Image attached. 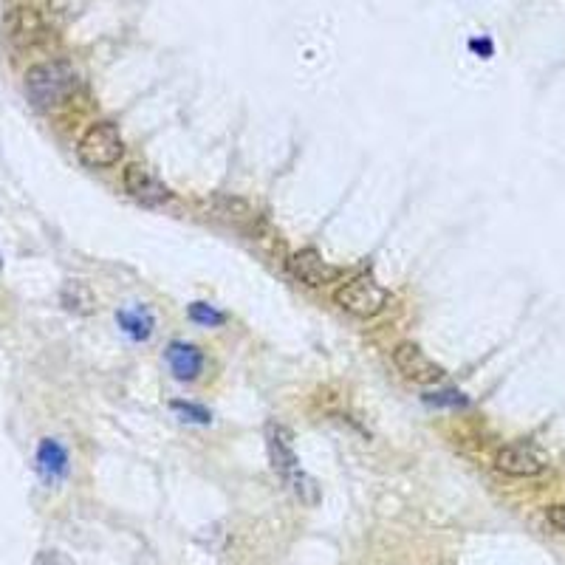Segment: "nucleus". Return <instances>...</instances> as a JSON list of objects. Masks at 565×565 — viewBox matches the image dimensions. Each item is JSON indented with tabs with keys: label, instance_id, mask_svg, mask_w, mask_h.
Returning <instances> with one entry per match:
<instances>
[{
	"label": "nucleus",
	"instance_id": "nucleus-4",
	"mask_svg": "<svg viewBox=\"0 0 565 565\" xmlns=\"http://www.w3.org/2000/svg\"><path fill=\"white\" fill-rule=\"evenodd\" d=\"M125 153V142L122 133L113 122H97L82 133L80 145H77V156L85 167H111L122 159Z\"/></svg>",
	"mask_w": 565,
	"mask_h": 565
},
{
	"label": "nucleus",
	"instance_id": "nucleus-8",
	"mask_svg": "<svg viewBox=\"0 0 565 565\" xmlns=\"http://www.w3.org/2000/svg\"><path fill=\"white\" fill-rule=\"evenodd\" d=\"M289 269H291V275L297 277L300 283L311 286V289L328 286V283H334V280L339 277L337 266H334V263H328V260H325L317 249H311V246L291 255Z\"/></svg>",
	"mask_w": 565,
	"mask_h": 565
},
{
	"label": "nucleus",
	"instance_id": "nucleus-11",
	"mask_svg": "<svg viewBox=\"0 0 565 565\" xmlns=\"http://www.w3.org/2000/svg\"><path fill=\"white\" fill-rule=\"evenodd\" d=\"M37 472L46 484H57L68 475V452L57 438H43L37 447Z\"/></svg>",
	"mask_w": 565,
	"mask_h": 565
},
{
	"label": "nucleus",
	"instance_id": "nucleus-14",
	"mask_svg": "<svg viewBox=\"0 0 565 565\" xmlns=\"http://www.w3.org/2000/svg\"><path fill=\"white\" fill-rule=\"evenodd\" d=\"M187 317H190L195 325H204V328H218V325L226 323L224 311H218V308L210 306V303H193V306L187 308Z\"/></svg>",
	"mask_w": 565,
	"mask_h": 565
},
{
	"label": "nucleus",
	"instance_id": "nucleus-6",
	"mask_svg": "<svg viewBox=\"0 0 565 565\" xmlns=\"http://www.w3.org/2000/svg\"><path fill=\"white\" fill-rule=\"evenodd\" d=\"M393 365H396V371L402 373L404 379L419 382V385H436L447 376V371L424 354L416 342H399L393 348Z\"/></svg>",
	"mask_w": 565,
	"mask_h": 565
},
{
	"label": "nucleus",
	"instance_id": "nucleus-17",
	"mask_svg": "<svg viewBox=\"0 0 565 565\" xmlns=\"http://www.w3.org/2000/svg\"><path fill=\"white\" fill-rule=\"evenodd\" d=\"M469 49L475 51V54H481L484 60H489V57L495 54V46H492V40H489V37H481V40L475 37V40H469Z\"/></svg>",
	"mask_w": 565,
	"mask_h": 565
},
{
	"label": "nucleus",
	"instance_id": "nucleus-19",
	"mask_svg": "<svg viewBox=\"0 0 565 565\" xmlns=\"http://www.w3.org/2000/svg\"><path fill=\"white\" fill-rule=\"evenodd\" d=\"M34 565H71V563L65 560L60 551H43V554L34 560Z\"/></svg>",
	"mask_w": 565,
	"mask_h": 565
},
{
	"label": "nucleus",
	"instance_id": "nucleus-1",
	"mask_svg": "<svg viewBox=\"0 0 565 565\" xmlns=\"http://www.w3.org/2000/svg\"><path fill=\"white\" fill-rule=\"evenodd\" d=\"M266 450H269L272 469L277 472V478L289 486L291 495L306 506H317L323 498L320 484L300 467V458L294 452V436L286 424H277V421L266 424Z\"/></svg>",
	"mask_w": 565,
	"mask_h": 565
},
{
	"label": "nucleus",
	"instance_id": "nucleus-15",
	"mask_svg": "<svg viewBox=\"0 0 565 565\" xmlns=\"http://www.w3.org/2000/svg\"><path fill=\"white\" fill-rule=\"evenodd\" d=\"M170 407H173V413H176L181 421H190V424H212V413L204 404L173 402Z\"/></svg>",
	"mask_w": 565,
	"mask_h": 565
},
{
	"label": "nucleus",
	"instance_id": "nucleus-18",
	"mask_svg": "<svg viewBox=\"0 0 565 565\" xmlns=\"http://www.w3.org/2000/svg\"><path fill=\"white\" fill-rule=\"evenodd\" d=\"M546 517H549V523L554 526V529L565 532V503H560V506H551L549 512H546Z\"/></svg>",
	"mask_w": 565,
	"mask_h": 565
},
{
	"label": "nucleus",
	"instance_id": "nucleus-10",
	"mask_svg": "<svg viewBox=\"0 0 565 565\" xmlns=\"http://www.w3.org/2000/svg\"><path fill=\"white\" fill-rule=\"evenodd\" d=\"M164 359L178 382H195L204 371V354L193 342H170L164 351Z\"/></svg>",
	"mask_w": 565,
	"mask_h": 565
},
{
	"label": "nucleus",
	"instance_id": "nucleus-5",
	"mask_svg": "<svg viewBox=\"0 0 565 565\" xmlns=\"http://www.w3.org/2000/svg\"><path fill=\"white\" fill-rule=\"evenodd\" d=\"M495 467L501 469L503 475H512V478H534V475L546 472L549 458L532 441H515V444H506L498 450Z\"/></svg>",
	"mask_w": 565,
	"mask_h": 565
},
{
	"label": "nucleus",
	"instance_id": "nucleus-13",
	"mask_svg": "<svg viewBox=\"0 0 565 565\" xmlns=\"http://www.w3.org/2000/svg\"><path fill=\"white\" fill-rule=\"evenodd\" d=\"M63 306L68 311H77V314H91L97 300H94V291L88 289L82 280H68L63 289Z\"/></svg>",
	"mask_w": 565,
	"mask_h": 565
},
{
	"label": "nucleus",
	"instance_id": "nucleus-12",
	"mask_svg": "<svg viewBox=\"0 0 565 565\" xmlns=\"http://www.w3.org/2000/svg\"><path fill=\"white\" fill-rule=\"evenodd\" d=\"M116 323L119 328L136 342H147L153 337V328H156V317L147 306H125L116 311Z\"/></svg>",
	"mask_w": 565,
	"mask_h": 565
},
{
	"label": "nucleus",
	"instance_id": "nucleus-3",
	"mask_svg": "<svg viewBox=\"0 0 565 565\" xmlns=\"http://www.w3.org/2000/svg\"><path fill=\"white\" fill-rule=\"evenodd\" d=\"M334 300H337V306L342 308V311L368 320V317H376V314H382V311L388 308L390 291L385 289L376 277L356 275L351 277L348 283L339 286Z\"/></svg>",
	"mask_w": 565,
	"mask_h": 565
},
{
	"label": "nucleus",
	"instance_id": "nucleus-9",
	"mask_svg": "<svg viewBox=\"0 0 565 565\" xmlns=\"http://www.w3.org/2000/svg\"><path fill=\"white\" fill-rule=\"evenodd\" d=\"M6 32H9V40L20 49H32L49 40V29L34 9H15L6 20Z\"/></svg>",
	"mask_w": 565,
	"mask_h": 565
},
{
	"label": "nucleus",
	"instance_id": "nucleus-7",
	"mask_svg": "<svg viewBox=\"0 0 565 565\" xmlns=\"http://www.w3.org/2000/svg\"><path fill=\"white\" fill-rule=\"evenodd\" d=\"M122 181H125V190L130 193V198H136L145 207H162V204H167L173 198L170 187L164 184L162 178L156 176V173H150L142 164H128Z\"/></svg>",
	"mask_w": 565,
	"mask_h": 565
},
{
	"label": "nucleus",
	"instance_id": "nucleus-2",
	"mask_svg": "<svg viewBox=\"0 0 565 565\" xmlns=\"http://www.w3.org/2000/svg\"><path fill=\"white\" fill-rule=\"evenodd\" d=\"M23 85H26V97L37 111H54L71 99L80 80H77V71L71 63L46 60V63H37L26 71Z\"/></svg>",
	"mask_w": 565,
	"mask_h": 565
},
{
	"label": "nucleus",
	"instance_id": "nucleus-16",
	"mask_svg": "<svg viewBox=\"0 0 565 565\" xmlns=\"http://www.w3.org/2000/svg\"><path fill=\"white\" fill-rule=\"evenodd\" d=\"M424 402L433 404V407H467L469 399L458 390H438V393H427Z\"/></svg>",
	"mask_w": 565,
	"mask_h": 565
}]
</instances>
